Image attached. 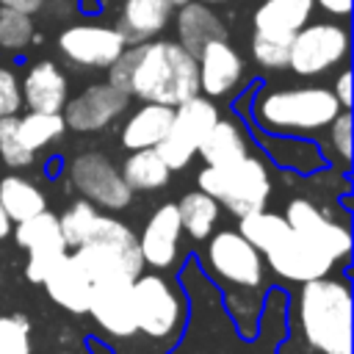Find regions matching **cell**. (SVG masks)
Instances as JSON below:
<instances>
[{
    "label": "cell",
    "instance_id": "cell-25",
    "mask_svg": "<svg viewBox=\"0 0 354 354\" xmlns=\"http://www.w3.org/2000/svg\"><path fill=\"white\" fill-rule=\"evenodd\" d=\"M196 155L205 160V166H227L249 155V136L246 127H241L235 119L218 116L216 124L202 138Z\"/></svg>",
    "mask_w": 354,
    "mask_h": 354
},
{
    "label": "cell",
    "instance_id": "cell-2",
    "mask_svg": "<svg viewBox=\"0 0 354 354\" xmlns=\"http://www.w3.org/2000/svg\"><path fill=\"white\" fill-rule=\"evenodd\" d=\"M108 83L122 88L130 100L180 105L199 94L196 58L171 39H147L127 44L108 66Z\"/></svg>",
    "mask_w": 354,
    "mask_h": 354
},
{
    "label": "cell",
    "instance_id": "cell-41",
    "mask_svg": "<svg viewBox=\"0 0 354 354\" xmlns=\"http://www.w3.org/2000/svg\"><path fill=\"white\" fill-rule=\"evenodd\" d=\"M0 6H6V8H14V11H22V14H36L41 6H44V0H0Z\"/></svg>",
    "mask_w": 354,
    "mask_h": 354
},
{
    "label": "cell",
    "instance_id": "cell-30",
    "mask_svg": "<svg viewBox=\"0 0 354 354\" xmlns=\"http://www.w3.org/2000/svg\"><path fill=\"white\" fill-rule=\"evenodd\" d=\"M14 241L22 249H39V246H66L61 238V227H58V216L50 210H41L25 221H17L11 227Z\"/></svg>",
    "mask_w": 354,
    "mask_h": 354
},
{
    "label": "cell",
    "instance_id": "cell-12",
    "mask_svg": "<svg viewBox=\"0 0 354 354\" xmlns=\"http://www.w3.org/2000/svg\"><path fill=\"white\" fill-rule=\"evenodd\" d=\"M285 221L310 243H315L321 252H326L335 263H348L351 254V230L332 218L324 207H318L307 196H293L285 205Z\"/></svg>",
    "mask_w": 354,
    "mask_h": 354
},
{
    "label": "cell",
    "instance_id": "cell-17",
    "mask_svg": "<svg viewBox=\"0 0 354 354\" xmlns=\"http://www.w3.org/2000/svg\"><path fill=\"white\" fill-rule=\"evenodd\" d=\"M130 285L133 282H97V285H91V299H88L86 313L111 337H133L136 335Z\"/></svg>",
    "mask_w": 354,
    "mask_h": 354
},
{
    "label": "cell",
    "instance_id": "cell-18",
    "mask_svg": "<svg viewBox=\"0 0 354 354\" xmlns=\"http://www.w3.org/2000/svg\"><path fill=\"white\" fill-rule=\"evenodd\" d=\"M246 124V122H243ZM254 136V141L260 144V149L266 152V160L274 163L277 169H288V171H299V174H313L318 169L326 166L318 141L313 138H301V136H277V133H263L252 124H246Z\"/></svg>",
    "mask_w": 354,
    "mask_h": 354
},
{
    "label": "cell",
    "instance_id": "cell-21",
    "mask_svg": "<svg viewBox=\"0 0 354 354\" xmlns=\"http://www.w3.org/2000/svg\"><path fill=\"white\" fill-rule=\"evenodd\" d=\"M177 44H183L194 58L213 39H227V25L221 17L202 0H188L177 6Z\"/></svg>",
    "mask_w": 354,
    "mask_h": 354
},
{
    "label": "cell",
    "instance_id": "cell-40",
    "mask_svg": "<svg viewBox=\"0 0 354 354\" xmlns=\"http://www.w3.org/2000/svg\"><path fill=\"white\" fill-rule=\"evenodd\" d=\"M324 14H329V17H348L351 14V0H313Z\"/></svg>",
    "mask_w": 354,
    "mask_h": 354
},
{
    "label": "cell",
    "instance_id": "cell-43",
    "mask_svg": "<svg viewBox=\"0 0 354 354\" xmlns=\"http://www.w3.org/2000/svg\"><path fill=\"white\" fill-rule=\"evenodd\" d=\"M88 343V348L94 351V354H113V348H105V346H100V340H86Z\"/></svg>",
    "mask_w": 354,
    "mask_h": 354
},
{
    "label": "cell",
    "instance_id": "cell-15",
    "mask_svg": "<svg viewBox=\"0 0 354 354\" xmlns=\"http://www.w3.org/2000/svg\"><path fill=\"white\" fill-rule=\"evenodd\" d=\"M138 238V252L144 266L152 271H166L177 263L180 252V238H183V224L174 202H163L152 216L147 218L144 230L136 235Z\"/></svg>",
    "mask_w": 354,
    "mask_h": 354
},
{
    "label": "cell",
    "instance_id": "cell-14",
    "mask_svg": "<svg viewBox=\"0 0 354 354\" xmlns=\"http://www.w3.org/2000/svg\"><path fill=\"white\" fill-rule=\"evenodd\" d=\"M127 105H130V97L105 80V83L86 86L77 97L66 100V105L61 108V116L66 127L75 133H97L111 122H116L127 111Z\"/></svg>",
    "mask_w": 354,
    "mask_h": 354
},
{
    "label": "cell",
    "instance_id": "cell-27",
    "mask_svg": "<svg viewBox=\"0 0 354 354\" xmlns=\"http://www.w3.org/2000/svg\"><path fill=\"white\" fill-rule=\"evenodd\" d=\"M0 205H3L6 216L11 218V224L25 221V218L47 210L44 194L36 188V183H30L22 174H6V177H0Z\"/></svg>",
    "mask_w": 354,
    "mask_h": 354
},
{
    "label": "cell",
    "instance_id": "cell-34",
    "mask_svg": "<svg viewBox=\"0 0 354 354\" xmlns=\"http://www.w3.org/2000/svg\"><path fill=\"white\" fill-rule=\"evenodd\" d=\"M0 354H33L28 315L22 313L0 315Z\"/></svg>",
    "mask_w": 354,
    "mask_h": 354
},
{
    "label": "cell",
    "instance_id": "cell-23",
    "mask_svg": "<svg viewBox=\"0 0 354 354\" xmlns=\"http://www.w3.org/2000/svg\"><path fill=\"white\" fill-rule=\"evenodd\" d=\"M313 11H315L313 0H263L252 17V25L254 33L290 41L293 33L310 22Z\"/></svg>",
    "mask_w": 354,
    "mask_h": 354
},
{
    "label": "cell",
    "instance_id": "cell-44",
    "mask_svg": "<svg viewBox=\"0 0 354 354\" xmlns=\"http://www.w3.org/2000/svg\"><path fill=\"white\" fill-rule=\"evenodd\" d=\"M171 6H183V3H188V0H169Z\"/></svg>",
    "mask_w": 354,
    "mask_h": 354
},
{
    "label": "cell",
    "instance_id": "cell-9",
    "mask_svg": "<svg viewBox=\"0 0 354 354\" xmlns=\"http://www.w3.org/2000/svg\"><path fill=\"white\" fill-rule=\"evenodd\" d=\"M351 50L348 28L326 19V22H307L290 39L288 66L301 77H318L340 64H346Z\"/></svg>",
    "mask_w": 354,
    "mask_h": 354
},
{
    "label": "cell",
    "instance_id": "cell-20",
    "mask_svg": "<svg viewBox=\"0 0 354 354\" xmlns=\"http://www.w3.org/2000/svg\"><path fill=\"white\" fill-rule=\"evenodd\" d=\"M44 290L47 296L64 307L66 313L83 315L88 310V299H91V279L86 277V271L80 268V263L66 252L58 266L44 277Z\"/></svg>",
    "mask_w": 354,
    "mask_h": 354
},
{
    "label": "cell",
    "instance_id": "cell-7",
    "mask_svg": "<svg viewBox=\"0 0 354 354\" xmlns=\"http://www.w3.org/2000/svg\"><path fill=\"white\" fill-rule=\"evenodd\" d=\"M196 185L199 191L210 194L224 210H230L235 218L249 216L254 210H263L271 199L268 160L249 152L227 166H205L196 174Z\"/></svg>",
    "mask_w": 354,
    "mask_h": 354
},
{
    "label": "cell",
    "instance_id": "cell-46",
    "mask_svg": "<svg viewBox=\"0 0 354 354\" xmlns=\"http://www.w3.org/2000/svg\"><path fill=\"white\" fill-rule=\"evenodd\" d=\"M58 354H77V351H72V348H64V351H58Z\"/></svg>",
    "mask_w": 354,
    "mask_h": 354
},
{
    "label": "cell",
    "instance_id": "cell-11",
    "mask_svg": "<svg viewBox=\"0 0 354 354\" xmlns=\"http://www.w3.org/2000/svg\"><path fill=\"white\" fill-rule=\"evenodd\" d=\"M69 183L83 199L102 210H124L133 202V191L122 180V171L97 149L77 152L69 160Z\"/></svg>",
    "mask_w": 354,
    "mask_h": 354
},
{
    "label": "cell",
    "instance_id": "cell-10",
    "mask_svg": "<svg viewBox=\"0 0 354 354\" xmlns=\"http://www.w3.org/2000/svg\"><path fill=\"white\" fill-rule=\"evenodd\" d=\"M218 116L221 113H218L216 102L207 100L205 94H194L185 102L174 105L171 124H169L166 136L160 138V144L155 147L171 171H180L194 160L202 138L207 136V130L216 124Z\"/></svg>",
    "mask_w": 354,
    "mask_h": 354
},
{
    "label": "cell",
    "instance_id": "cell-28",
    "mask_svg": "<svg viewBox=\"0 0 354 354\" xmlns=\"http://www.w3.org/2000/svg\"><path fill=\"white\" fill-rule=\"evenodd\" d=\"M174 205H177V213H180L183 232H188L194 241H205L213 232V227H216V221L221 216V205L210 194H205L199 188L196 191H188Z\"/></svg>",
    "mask_w": 354,
    "mask_h": 354
},
{
    "label": "cell",
    "instance_id": "cell-42",
    "mask_svg": "<svg viewBox=\"0 0 354 354\" xmlns=\"http://www.w3.org/2000/svg\"><path fill=\"white\" fill-rule=\"evenodd\" d=\"M11 227H14V224H11V218L6 216V210H3V205H0V241H6V238L11 235Z\"/></svg>",
    "mask_w": 354,
    "mask_h": 354
},
{
    "label": "cell",
    "instance_id": "cell-45",
    "mask_svg": "<svg viewBox=\"0 0 354 354\" xmlns=\"http://www.w3.org/2000/svg\"><path fill=\"white\" fill-rule=\"evenodd\" d=\"M202 3H207V6H210V3H227V0H202Z\"/></svg>",
    "mask_w": 354,
    "mask_h": 354
},
{
    "label": "cell",
    "instance_id": "cell-39",
    "mask_svg": "<svg viewBox=\"0 0 354 354\" xmlns=\"http://www.w3.org/2000/svg\"><path fill=\"white\" fill-rule=\"evenodd\" d=\"M332 94L337 97L340 108H351V69H343L335 83H332Z\"/></svg>",
    "mask_w": 354,
    "mask_h": 354
},
{
    "label": "cell",
    "instance_id": "cell-8",
    "mask_svg": "<svg viewBox=\"0 0 354 354\" xmlns=\"http://www.w3.org/2000/svg\"><path fill=\"white\" fill-rule=\"evenodd\" d=\"M130 296L136 332L147 335L149 340H174L183 335L188 321V301L174 279L158 271H141L130 285Z\"/></svg>",
    "mask_w": 354,
    "mask_h": 354
},
{
    "label": "cell",
    "instance_id": "cell-16",
    "mask_svg": "<svg viewBox=\"0 0 354 354\" xmlns=\"http://www.w3.org/2000/svg\"><path fill=\"white\" fill-rule=\"evenodd\" d=\"M196 72H199V94H205L207 100H221L241 83L243 58L227 39H213L199 50Z\"/></svg>",
    "mask_w": 354,
    "mask_h": 354
},
{
    "label": "cell",
    "instance_id": "cell-26",
    "mask_svg": "<svg viewBox=\"0 0 354 354\" xmlns=\"http://www.w3.org/2000/svg\"><path fill=\"white\" fill-rule=\"evenodd\" d=\"M119 171H122V180L127 183L130 191H160L171 177V169L166 166V160L158 155L155 147L133 149L124 158Z\"/></svg>",
    "mask_w": 354,
    "mask_h": 354
},
{
    "label": "cell",
    "instance_id": "cell-33",
    "mask_svg": "<svg viewBox=\"0 0 354 354\" xmlns=\"http://www.w3.org/2000/svg\"><path fill=\"white\" fill-rule=\"evenodd\" d=\"M36 28H33V17L0 6V50L6 53H19L30 44Z\"/></svg>",
    "mask_w": 354,
    "mask_h": 354
},
{
    "label": "cell",
    "instance_id": "cell-31",
    "mask_svg": "<svg viewBox=\"0 0 354 354\" xmlns=\"http://www.w3.org/2000/svg\"><path fill=\"white\" fill-rule=\"evenodd\" d=\"M324 130H326V141L318 144L324 160L326 163L337 160L343 169H348L351 166V111L343 108Z\"/></svg>",
    "mask_w": 354,
    "mask_h": 354
},
{
    "label": "cell",
    "instance_id": "cell-3",
    "mask_svg": "<svg viewBox=\"0 0 354 354\" xmlns=\"http://www.w3.org/2000/svg\"><path fill=\"white\" fill-rule=\"evenodd\" d=\"M199 257L210 282L224 293V310L246 340H254L263 299H266V263L263 254L238 232L218 230L205 238Z\"/></svg>",
    "mask_w": 354,
    "mask_h": 354
},
{
    "label": "cell",
    "instance_id": "cell-4",
    "mask_svg": "<svg viewBox=\"0 0 354 354\" xmlns=\"http://www.w3.org/2000/svg\"><path fill=\"white\" fill-rule=\"evenodd\" d=\"M246 100V124L277 133L310 138L321 133L343 108L326 86H254Z\"/></svg>",
    "mask_w": 354,
    "mask_h": 354
},
{
    "label": "cell",
    "instance_id": "cell-32",
    "mask_svg": "<svg viewBox=\"0 0 354 354\" xmlns=\"http://www.w3.org/2000/svg\"><path fill=\"white\" fill-rule=\"evenodd\" d=\"M97 207L88 202V199H77V202H72L61 216H58V227H61V238H64V243H66V249H75V246H80L83 241H86V235L91 232V224H94V218H97Z\"/></svg>",
    "mask_w": 354,
    "mask_h": 354
},
{
    "label": "cell",
    "instance_id": "cell-29",
    "mask_svg": "<svg viewBox=\"0 0 354 354\" xmlns=\"http://www.w3.org/2000/svg\"><path fill=\"white\" fill-rule=\"evenodd\" d=\"M66 130V122L61 113H47V111H28L25 116H17V136L19 141L30 149L39 152L55 138H61Z\"/></svg>",
    "mask_w": 354,
    "mask_h": 354
},
{
    "label": "cell",
    "instance_id": "cell-24",
    "mask_svg": "<svg viewBox=\"0 0 354 354\" xmlns=\"http://www.w3.org/2000/svg\"><path fill=\"white\" fill-rule=\"evenodd\" d=\"M171 8L174 6L169 0H124L122 17H119V30L127 39V44L155 39L166 28Z\"/></svg>",
    "mask_w": 354,
    "mask_h": 354
},
{
    "label": "cell",
    "instance_id": "cell-35",
    "mask_svg": "<svg viewBox=\"0 0 354 354\" xmlns=\"http://www.w3.org/2000/svg\"><path fill=\"white\" fill-rule=\"evenodd\" d=\"M33 155L17 136V116H0V160L11 169H25L33 163Z\"/></svg>",
    "mask_w": 354,
    "mask_h": 354
},
{
    "label": "cell",
    "instance_id": "cell-36",
    "mask_svg": "<svg viewBox=\"0 0 354 354\" xmlns=\"http://www.w3.org/2000/svg\"><path fill=\"white\" fill-rule=\"evenodd\" d=\"M288 53H290L288 39L263 36V33L252 36V55L263 69H285L288 66Z\"/></svg>",
    "mask_w": 354,
    "mask_h": 354
},
{
    "label": "cell",
    "instance_id": "cell-38",
    "mask_svg": "<svg viewBox=\"0 0 354 354\" xmlns=\"http://www.w3.org/2000/svg\"><path fill=\"white\" fill-rule=\"evenodd\" d=\"M19 108H22L19 77L11 66L0 64V116H17Z\"/></svg>",
    "mask_w": 354,
    "mask_h": 354
},
{
    "label": "cell",
    "instance_id": "cell-6",
    "mask_svg": "<svg viewBox=\"0 0 354 354\" xmlns=\"http://www.w3.org/2000/svg\"><path fill=\"white\" fill-rule=\"evenodd\" d=\"M91 285L97 282H133L144 271L136 232L116 216L97 213L91 232L80 246L69 252Z\"/></svg>",
    "mask_w": 354,
    "mask_h": 354
},
{
    "label": "cell",
    "instance_id": "cell-13",
    "mask_svg": "<svg viewBox=\"0 0 354 354\" xmlns=\"http://www.w3.org/2000/svg\"><path fill=\"white\" fill-rule=\"evenodd\" d=\"M127 47V39L119 28L94 25V22H77L58 33V50L61 55L75 66L88 69H108Z\"/></svg>",
    "mask_w": 354,
    "mask_h": 354
},
{
    "label": "cell",
    "instance_id": "cell-19",
    "mask_svg": "<svg viewBox=\"0 0 354 354\" xmlns=\"http://www.w3.org/2000/svg\"><path fill=\"white\" fill-rule=\"evenodd\" d=\"M22 102L30 111H47V113H61V108L69 100V83L61 66L50 58H41L28 66L22 83Z\"/></svg>",
    "mask_w": 354,
    "mask_h": 354
},
{
    "label": "cell",
    "instance_id": "cell-22",
    "mask_svg": "<svg viewBox=\"0 0 354 354\" xmlns=\"http://www.w3.org/2000/svg\"><path fill=\"white\" fill-rule=\"evenodd\" d=\"M174 108L171 105H160V102H141L122 124L119 133V144L133 152V149H149L158 147L160 138L166 136L169 124H171Z\"/></svg>",
    "mask_w": 354,
    "mask_h": 354
},
{
    "label": "cell",
    "instance_id": "cell-37",
    "mask_svg": "<svg viewBox=\"0 0 354 354\" xmlns=\"http://www.w3.org/2000/svg\"><path fill=\"white\" fill-rule=\"evenodd\" d=\"M66 254V246H39L28 249V263H25V277L33 285H41L44 277L58 266V260Z\"/></svg>",
    "mask_w": 354,
    "mask_h": 354
},
{
    "label": "cell",
    "instance_id": "cell-5",
    "mask_svg": "<svg viewBox=\"0 0 354 354\" xmlns=\"http://www.w3.org/2000/svg\"><path fill=\"white\" fill-rule=\"evenodd\" d=\"M238 232L263 254V263L274 271V277L285 282H310L332 274L337 263L321 252L315 243L301 238L282 213L274 210H254L238 218Z\"/></svg>",
    "mask_w": 354,
    "mask_h": 354
},
{
    "label": "cell",
    "instance_id": "cell-1",
    "mask_svg": "<svg viewBox=\"0 0 354 354\" xmlns=\"http://www.w3.org/2000/svg\"><path fill=\"white\" fill-rule=\"evenodd\" d=\"M277 354H351V285L343 274L301 282Z\"/></svg>",
    "mask_w": 354,
    "mask_h": 354
}]
</instances>
